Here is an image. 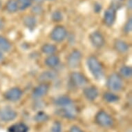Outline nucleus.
<instances>
[{"mask_svg":"<svg viewBox=\"0 0 132 132\" xmlns=\"http://www.w3.org/2000/svg\"><path fill=\"white\" fill-rule=\"evenodd\" d=\"M87 64L89 71L95 80H101L104 76V71L99 60L95 57L90 56L87 58Z\"/></svg>","mask_w":132,"mask_h":132,"instance_id":"obj_1","label":"nucleus"},{"mask_svg":"<svg viewBox=\"0 0 132 132\" xmlns=\"http://www.w3.org/2000/svg\"><path fill=\"white\" fill-rule=\"evenodd\" d=\"M106 87L110 91H120L123 87V82L122 78L118 74L115 73L111 74L107 78Z\"/></svg>","mask_w":132,"mask_h":132,"instance_id":"obj_2","label":"nucleus"},{"mask_svg":"<svg viewBox=\"0 0 132 132\" xmlns=\"http://www.w3.org/2000/svg\"><path fill=\"white\" fill-rule=\"evenodd\" d=\"M96 123L102 127H110L113 125V121L110 115L104 111H100L95 116Z\"/></svg>","mask_w":132,"mask_h":132,"instance_id":"obj_3","label":"nucleus"},{"mask_svg":"<svg viewBox=\"0 0 132 132\" xmlns=\"http://www.w3.org/2000/svg\"><path fill=\"white\" fill-rule=\"evenodd\" d=\"M67 36V31L63 26H56L51 32L50 37L55 42H61L66 39Z\"/></svg>","mask_w":132,"mask_h":132,"instance_id":"obj_4","label":"nucleus"},{"mask_svg":"<svg viewBox=\"0 0 132 132\" xmlns=\"http://www.w3.org/2000/svg\"><path fill=\"white\" fill-rule=\"evenodd\" d=\"M82 53L78 49L73 50L68 56L67 64L71 69L79 67L82 62Z\"/></svg>","mask_w":132,"mask_h":132,"instance_id":"obj_5","label":"nucleus"},{"mask_svg":"<svg viewBox=\"0 0 132 132\" xmlns=\"http://www.w3.org/2000/svg\"><path fill=\"white\" fill-rule=\"evenodd\" d=\"M22 91L18 87H13L7 90L4 94V97L10 102H17L21 99L22 96Z\"/></svg>","mask_w":132,"mask_h":132,"instance_id":"obj_6","label":"nucleus"},{"mask_svg":"<svg viewBox=\"0 0 132 132\" xmlns=\"http://www.w3.org/2000/svg\"><path fill=\"white\" fill-rule=\"evenodd\" d=\"M18 113L11 107H4L0 110V120L3 122H9L13 121L17 118Z\"/></svg>","mask_w":132,"mask_h":132,"instance_id":"obj_7","label":"nucleus"},{"mask_svg":"<svg viewBox=\"0 0 132 132\" xmlns=\"http://www.w3.org/2000/svg\"><path fill=\"white\" fill-rule=\"evenodd\" d=\"M70 80L72 85L76 87H83L87 85V80L85 76L80 72H73L70 75Z\"/></svg>","mask_w":132,"mask_h":132,"instance_id":"obj_8","label":"nucleus"},{"mask_svg":"<svg viewBox=\"0 0 132 132\" xmlns=\"http://www.w3.org/2000/svg\"><path fill=\"white\" fill-rule=\"evenodd\" d=\"M89 40L95 48H100L104 45L105 40L102 35L98 31H93L89 35Z\"/></svg>","mask_w":132,"mask_h":132,"instance_id":"obj_9","label":"nucleus"},{"mask_svg":"<svg viewBox=\"0 0 132 132\" xmlns=\"http://www.w3.org/2000/svg\"><path fill=\"white\" fill-rule=\"evenodd\" d=\"M57 114L64 118L69 120L74 119L76 117V109L73 105L67 106V107H62L57 110Z\"/></svg>","mask_w":132,"mask_h":132,"instance_id":"obj_10","label":"nucleus"},{"mask_svg":"<svg viewBox=\"0 0 132 132\" xmlns=\"http://www.w3.org/2000/svg\"><path fill=\"white\" fill-rule=\"evenodd\" d=\"M49 86L46 83H41L34 88L32 92V97L35 99H39L47 94Z\"/></svg>","mask_w":132,"mask_h":132,"instance_id":"obj_11","label":"nucleus"},{"mask_svg":"<svg viewBox=\"0 0 132 132\" xmlns=\"http://www.w3.org/2000/svg\"><path fill=\"white\" fill-rule=\"evenodd\" d=\"M116 18V10L110 6L106 9L104 13V22L109 27L112 26Z\"/></svg>","mask_w":132,"mask_h":132,"instance_id":"obj_12","label":"nucleus"},{"mask_svg":"<svg viewBox=\"0 0 132 132\" xmlns=\"http://www.w3.org/2000/svg\"><path fill=\"white\" fill-rule=\"evenodd\" d=\"M83 94L87 100L89 101H93L97 97L99 92L96 87L91 86L85 88L83 90Z\"/></svg>","mask_w":132,"mask_h":132,"instance_id":"obj_13","label":"nucleus"},{"mask_svg":"<svg viewBox=\"0 0 132 132\" xmlns=\"http://www.w3.org/2000/svg\"><path fill=\"white\" fill-rule=\"evenodd\" d=\"M53 103L55 106H59L60 108L73 105V102H72L71 99L67 96H60V97H57L53 101Z\"/></svg>","mask_w":132,"mask_h":132,"instance_id":"obj_14","label":"nucleus"},{"mask_svg":"<svg viewBox=\"0 0 132 132\" xmlns=\"http://www.w3.org/2000/svg\"><path fill=\"white\" fill-rule=\"evenodd\" d=\"M56 72L53 71H46L42 72L39 76V80L40 82L46 83V82L48 81H52L57 78Z\"/></svg>","mask_w":132,"mask_h":132,"instance_id":"obj_15","label":"nucleus"},{"mask_svg":"<svg viewBox=\"0 0 132 132\" xmlns=\"http://www.w3.org/2000/svg\"><path fill=\"white\" fill-rule=\"evenodd\" d=\"M114 48L120 53H125L129 51V46L124 40L116 39L114 42Z\"/></svg>","mask_w":132,"mask_h":132,"instance_id":"obj_16","label":"nucleus"},{"mask_svg":"<svg viewBox=\"0 0 132 132\" xmlns=\"http://www.w3.org/2000/svg\"><path fill=\"white\" fill-rule=\"evenodd\" d=\"M60 57L57 55L54 54L49 55L45 59L44 63L45 64L50 68L57 67L60 64Z\"/></svg>","mask_w":132,"mask_h":132,"instance_id":"obj_17","label":"nucleus"},{"mask_svg":"<svg viewBox=\"0 0 132 132\" xmlns=\"http://www.w3.org/2000/svg\"><path fill=\"white\" fill-rule=\"evenodd\" d=\"M28 127L23 122L15 123L13 125L10 126L9 128V132H28Z\"/></svg>","mask_w":132,"mask_h":132,"instance_id":"obj_18","label":"nucleus"},{"mask_svg":"<svg viewBox=\"0 0 132 132\" xmlns=\"http://www.w3.org/2000/svg\"><path fill=\"white\" fill-rule=\"evenodd\" d=\"M23 23L26 28L30 29V30H33L36 26V24H37V20L34 16L27 15L24 18Z\"/></svg>","mask_w":132,"mask_h":132,"instance_id":"obj_19","label":"nucleus"},{"mask_svg":"<svg viewBox=\"0 0 132 132\" xmlns=\"http://www.w3.org/2000/svg\"><path fill=\"white\" fill-rule=\"evenodd\" d=\"M12 48V44L6 37L0 35V51L4 52H9Z\"/></svg>","mask_w":132,"mask_h":132,"instance_id":"obj_20","label":"nucleus"},{"mask_svg":"<svg viewBox=\"0 0 132 132\" xmlns=\"http://www.w3.org/2000/svg\"><path fill=\"white\" fill-rule=\"evenodd\" d=\"M120 76L126 79L131 78L132 76V68L130 66L125 65L120 67L119 70Z\"/></svg>","mask_w":132,"mask_h":132,"instance_id":"obj_21","label":"nucleus"},{"mask_svg":"<svg viewBox=\"0 0 132 132\" xmlns=\"http://www.w3.org/2000/svg\"><path fill=\"white\" fill-rule=\"evenodd\" d=\"M103 99L104 101L109 102V103H113V102H116L119 100L120 97L119 96L114 93H112L111 91L108 92H105L103 94Z\"/></svg>","mask_w":132,"mask_h":132,"instance_id":"obj_22","label":"nucleus"},{"mask_svg":"<svg viewBox=\"0 0 132 132\" xmlns=\"http://www.w3.org/2000/svg\"><path fill=\"white\" fill-rule=\"evenodd\" d=\"M41 51L44 54L52 55L57 51V47L52 44H44L42 46Z\"/></svg>","mask_w":132,"mask_h":132,"instance_id":"obj_23","label":"nucleus"},{"mask_svg":"<svg viewBox=\"0 0 132 132\" xmlns=\"http://www.w3.org/2000/svg\"><path fill=\"white\" fill-rule=\"evenodd\" d=\"M7 11L10 13H15L19 10L17 0H9L6 6Z\"/></svg>","mask_w":132,"mask_h":132,"instance_id":"obj_24","label":"nucleus"},{"mask_svg":"<svg viewBox=\"0 0 132 132\" xmlns=\"http://www.w3.org/2000/svg\"><path fill=\"white\" fill-rule=\"evenodd\" d=\"M18 1V9L20 11H24L30 6L32 4V0H17Z\"/></svg>","mask_w":132,"mask_h":132,"instance_id":"obj_25","label":"nucleus"},{"mask_svg":"<svg viewBox=\"0 0 132 132\" xmlns=\"http://www.w3.org/2000/svg\"><path fill=\"white\" fill-rule=\"evenodd\" d=\"M34 119L37 122H46L48 120V116L44 111H39L35 116Z\"/></svg>","mask_w":132,"mask_h":132,"instance_id":"obj_26","label":"nucleus"},{"mask_svg":"<svg viewBox=\"0 0 132 132\" xmlns=\"http://www.w3.org/2000/svg\"><path fill=\"white\" fill-rule=\"evenodd\" d=\"M51 18H52L53 21H54L55 22H60L63 19L62 14L60 11H55L52 13Z\"/></svg>","mask_w":132,"mask_h":132,"instance_id":"obj_27","label":"nucleus"},{"mask_svg":"<svg viewBox=\"0 0 132 132\" xmlns=\"http://www.w3.org/2000/svg\"><path fill=\"white\" fill-rule=\"evenodd\" d=\"M132 30V19L130 18L129 20L125 23V26H124L123 30L125 33H129Z\"/></svg>","mask_w":132,"mask_h":132,"instance_id":"obj_28","label":"nucleus"},{"mask_svg":"<svg viewBox=\"0 0 132 132\" xmlns=\"http://www.w3.org/2000/svg\"><path fill=\"white\" fill-rule=\"evenodd\" d=\"M51 132H62V125L58 121H55L51 129Z\"/></svg>","mask_w":132,"mask_h":132,"instance_id":"obj_29","label":"nucleus"},{"mask_svg":"<svg viewBox=\"0 0 132 132\" xmlns=\"http://www.w3.org/2000/svg\"><path fill=\"white\" fill-rule=\"evenodd\" d=\"M122 5V0H111V6L116 10L119 9Z\"/></svg>","mask_w":132,"mask_h":132,"instance_id":"obj_30","label":"nucleus"},{"mask_svg":"<svg viewBox=\"0 0 132 132\" xmlns=\"http://www.w3.org/2000/svg\"><path fill=\"white\" fill-rule=\"evenodd\" d=\"M32 13H35V14H37V15H39L42 13L43 11V9L42 8V6L40 5H37V6H35L32 9Z\"/></svg>","mask_w":132,"mask_h":132,"instance_id":"obj_31","label":"nucleus"},{"mask_svg":"<svg viewBox=\"0 0 132 132\" xmlns=\"http://www.w3.org/2000/svg\"><path fill=\"white\" fill-rule=\"evenodd\" d=\"M69 132H84L80 127H78L77 126H72L70 129Z\"/></svg>","mask_w":132,"mask_h":132,"instance_id":"obj_32","label":"nucleus"},{"mask_svg":"<svg viewBox=\"0 0 132 132\" xmlns=\"http://www.w3.org/2000/svg\"><path fill=\"white\" fill-rule=\"evenodd\" d=\"M127 7L129 10H131L132 8V0H127Z\"/></svg>","mask_w":132,"mask_h":132,"instance_id":"obj_33","label":"nucleus"},{"mask_svg":"<svg viewBox=\"0 0 132 132\" xmlns=\"http://www.w3.org/2000/svg\"><path fill=\"white\" fill-rule=\"evenodd\" d=\"M4 28V24L1 19H0V30H2Z\"/></svg>","mask_w":132,"mask_h":132,"instance_id":"obj_34","label":"nucleus"},{"mask_svg":"<svg viewBox=\"0 0 132 132\" xmlns=\"http://www.w3.org/2000/svg\"><path fill=\"white\" fill-rule=\"evenodd\" d=\"M101 10V6H100V5H95V11H96V12H99V11Z\"/></svg>","mask_w":132,"mask_h":132,"instance_id":"obj_35","label":"nucleus"},{"mask_svg":"<svg viewBox=\"0 0 132 132\" xmlns=\"http://www.w3.org/2000/svg\"><path fill=\"white\" fill-rule=\"evenodd\" d=\"M3 59H4V55H3L2 51H0V62Z\"/></svg>","mask_w":132,"mask_h":132,"instance_id":"obj_36","label":"nucleus"},{"mask_svg":"<svg viewBox=\"0 0 132 132\" xmlns=\"http://www.w3.org/2000/svg\"><path fill=\"white\" fill-rule=\"evenodd\" d=\"M1 6H2V3H1V2H0V8H1Z\"/></svg>","mask_w":132,"mask_h":132,"instance_id":"obj_37","label":"nucleus"},{"mask_svg":"<svg viewBox=\"0 0 132 132\" xmlns=\"http://www.w3.org/2000/svg\"><path fill=\"white\" fill-rule=\"evenodd\" d=\"M47 1H53V0H47Z\"/></svg>","mask_w":132,"mask_h":132,"instance_id":"obj_38","label":"nucleus"}]
</instances>
